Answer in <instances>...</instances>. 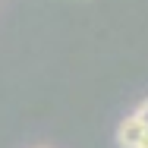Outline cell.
Segmentation results:
<instances>
[{"instance_id":"cell-1","label":"cell","mask_w":148,"mask_h":148,"mask_svg":"<svg viewBox=\"0 0 148 148\" xmlns=\"http://www.w3.org/2000/svg\"><path fill=\"white\" fill-rule=\"evenodd\" d=\"M142 139H145V126L139 123L136 114L120 123V129H117V145L120 148H139V145H142Z\"/></svg>"},{"instance_id":"cell-2","label":"cell","mask_w":148,"mask_h":148,"mask_svg":"<svg viewBox=\"0 0 148 148\" xmlns=\"http://www.w3.org/2000/svg\"><path fill=\"white\" fill-rule=\"evenodd\" d=\"M136 117H139V123H142V126L148 129V101H142V104H139V110H136Z\"/></svg>"},{"instance_id":"cell-3","label":"cell","mask_w":148,"mask_h":148,"mask_svg":"<svg viewBox=\"0 0 148 148\" xmlns=\"http://www.w3.org/2000/svg\"><path fill=\"white\" fill-rule=\"evenodd\" d=\"M139 148H148V129H145V139H142V145Z\"/></svg>"}]
</instances>
